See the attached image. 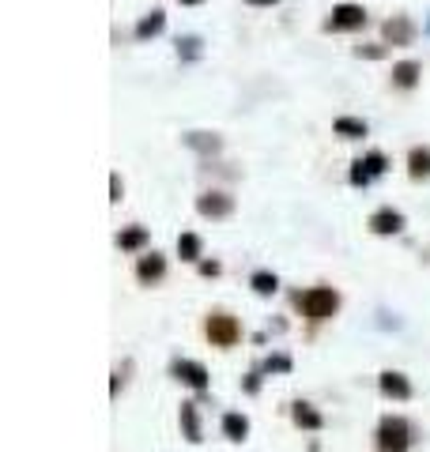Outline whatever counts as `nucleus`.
Segmentation results:
<instances>
[{
    "label": "nucleus",
    "mask_w": 430,
    "mask_h": 452,
    "mask_svg": "<svg viewBox=\"0 0 430 452\" xmlns=\"http://www.w3.org/2000/svg\"><path fill=\"white\" fill-rule=\"evenodd\" d=\"M299 305H302V313L310 317V321H328V317L340 310V294L333 291V286H313V291L299 294Z\"/></svg>",
    "instance_id": "f257e3e1"
},
{
    "label": "nucleus",
    "mask_w": 430,
    "mask_h": 452,
    "mask_svg": "<svg viewBox=\"0 0 430 452\" xmlns=\"http://www.w3.org/2000/svg\"><path fill=\"white\" fill-rule=\"evenodd\" d=\"M407 422L404 418H381V426H378V452H407Z\"/></svg>",
    "instance_id": "f03ea898"
},
{
    "label": "nucleus",
    "mask_w": 430,
    "mask_h": 452,
    "mask_svg": "<svg viewBox=\"0 0 430 452\" xmlns=\"http://www.w3.org/2000/svg\"><path fill=\"white\" fill-rule=\"evenodd\" d=\"M359 27H366V12L359 4H336L325 23V30H359Z\"/></svg>",
    "instance_id": "7ed1b4c3"
},
{
    "label": "nucleus",
    "mask_w": 430,
    "mask_h": 452,
    "mask_svg": "<svg viewBox=\"0 0 430 452\" xmlns=\"http://www.w3.org/2000/svg\"><path fill=\"white\" fill-rule=\"evenodd\" d=\"M208 339H212L215 347H234L238 343V321L227 313H215L212 321H208Z\"/></svg>",
    "instance_id": "20e7f679"
},
{
    "label": "nucleus",
    "mask_w": 430,
    "mask_h": 452,
    "mask_svg": "<svg viewBox=\"0 0 430 452\" xmlns=\"http://www.w3.org/2000/svg\"><path fill=\"white\" fill-rule=\"evenodd\" d=\"M385 173V155L381 151H370L366 159H359L355 166H351V185H370L374 178H381Z\"/></svg>",
    "instance_id": "39448f33"
},
{
    "label": "nucleus",
    "mask_w": 430,
    "mask_h": 452,
    "mask_svg": "<svg viewBox=\"0 0 430 452\" xmlns=\"http://www.w3.org/2000/svg\"><path fill=\"white\" fill-rule=\"evenodd\" d=\"M170 369H174V377L185 381L189 389H196V392H204V389H208V369L201 366V362H193V358H178Z\"/></svg>",
    "instance_id": "423d86ee"
},
{
    "label": "nucleus",
    "mask_w": 430,
    "mask_h": 452,
    "mask_svg": "<svg viewBox=\"0 0 430 452\" xmlns=\"http://www.w3.org/2000/svg\"><path fill=\"white\" fill-rule=\"evenodd\" d=\"M381 35H385V42H389V46H412L415 27H412V19H407V16H393V19H385Z\"/></svg>",
    "instance_id": "0eeeda50"
},
{
    "label": "nucleus",
    "mask_w": 430,
    "mask_h": 452,
    "mask_svg": "<svg viewBox=\"0 0 430 452\" xmlns=\"http://www.w3.org/2000/svg\"><path fill=\"white\" fill-rule=\"evenodd\" d=\"M196 212H201L204 219H227L230 212H234V200H230L227 193H204L201 200H196Z\"/></svg>",
    "instance_id": "6e6552de"
},
{
    "label": "nucleus",
    "mask_w": 430,
    "mask_h": 452,
    "mask_svg": "<svg viewBox=\"0 0 430 452\" xmlns=\"http://www.w3.org/2000/svg\"><path fill=\"white\" fill-rule=\"evenodd\" d=\"M370 230H374V234H381V238L400 234V230H404V215L396 212V207H381V212L370 215Z\"/></svg>",
    "instance_id": "1a4fd4ad"
},
{
    "label": "nucleus",
    "mask_w": 430,
    "mask_h": 452,
    "mask_svg": "<svg viewBox=\"0 0 430 452\" xmlns=\"http://www.w3.org/2000/svg\"><path fill=\"white\" fill-rule=\"evenodd\" d=\"M378 384H381L385 396H393V400H407V396H412V384H407V377L396 373V369H385L378 377Z\"/></svg>",
    "instance_id": "9d476101"
},
{
    "label": "nucleus",
    "mask_w": 430,
    "mask_h": 452,
    "mask_svg": "<svg viewBox=\"0 0 430 452\" xmlns=\"http://www.w3.org/2000/svg\"><path fill=\"white\" fill-rule=\"evenodd\" d=\"M162 271H167V260H162L159 252H151V257H140V264H136L140 283H155V279H162Z\"/></svg>",
    "instance_id": "9b49d317"
},
{
    "label": "nucleus",
    "mask_w": 430,
    "mask_h": 452,
    "mask_svg": "<svg viewBox=\"0 0 430 452\" xmlns=\"http://www.w3.org/2000/svg\"><path fill=\"white\" fill-rule=\"evenodd\" d=\"M185 143H189L193 151H201V155H215V151L223 147V140H219L215 132H189Z\"/></svg>",
    "instance_id": "f8f14e48"
},
{
    "label": "nucleus",
    "mask_w": 430,
    "mask_h": 452,
    "mask_svg": "<svg viewBox=\"0 0 430 452\" xmlns=\"http://www.w3.org/2000/svg\"><path fill=\"white\" fill-rule=\"evenodd\" d=\"M407 173H412L415 181L430 178V147H415L412 155H407Z\"/></svg>",
    "instance_id": "ddd939ff"
},
{
    "label": "nucleus",
    "mask_w": 430,
    "mask_h": 452,
    "mask_svg": "<svg viewBox=\"0 0 430 452\" xmlns=\"http://www.w3.org/2000/svg\"><path fill=\"white\" fill-rule=\"evenodd\" d=\"M181 429H185V441L201 445V418H196V403H181Z\"/></svg>",
    "instance_id": "4468645a"
},
{
    "label": "nucleus",
    "mask_w": 430,
    "mask_h": 452,
    "mask_svg": "<svg viewBox=\"0 0 430 452\" xmlns=\"http://www.w3.org/2000/svg\"><path fill=\"white\" fill-rule=\"evenodd\" d=\"M162 27H167V16H162V12H151V16H143L140 23H136V38L148 42V38H155Z\"/></svg>",
    "instance_id": "2eb2a0df"
},
{
    "label": "nucleus",
    "mask_w": 430,
    "mask_h": 452,
    "mask_svg": "<svg viewBox=\"0 0 430 452\" xmlns=\"http://www.w3.org/2000/svg\"><path fill=\"white\" fill-rule=\"evenodd\" d=\"M223 434H227L230 441H246L249 418H246V415H223Z\"/></svg>",
    "instance_id": "dca6fc26"
},
{
    "label": "nucleus",
    "mask_w": 430,
    "mask_h": 452,
    "mask_svg": "<svg viewBox=\"0 0 430 452\" xmlns=\"http://www.w3.org/2000/svg\"><path fill=\"white\" fill-rule=\"evenodd\" d=\"M393 83H396V87H415V83H419V64H415V61H400V64L393 68Z\"/></svg>",
    "instance_id": "f3484780"
},
{
    "label": "nucleus",
    "mask_w": 430,
    "mask_h": 452,
    "mask_svg": "<svg viewBox=\"0 0 430 452\" xmlns=\"http://www.w3.org/2000/svg\"><path fill=\"white\" fill-rule=\"evenodd\" d=\"M117 245L121 249H143V245H148V230H143V226H129V230H121V234H117Z\"/></svg>",
    "instance_id": "a211bd4d"
},
{
    "label": "nucleus",
    "mask_w": 430,
    "mask_h": 452,
    "mask_svg": "<svg viewBox=\"0 0 430 452\" xmlns=\"http://www.w3.org/2000/svg\"><path fill=\"white\" fill-rule=\"evenodd\" d=\"M294 422H299L302 429H321V422H325V418L317 415L310 403H294Z\"/></svg>",
    "instance_id": "6ab92c4d"
},
{
    "label": "nucleus",
    "mask_w": 430,
    "mask_h": 452,
    "mask_svg": "<svg viewBox=\"0 0 430 452\" xmlns=\"http://www.w3.org/2000/svg\"><path fill=\"white\" fill-rule=\"evenodd\" d=\"M336 132L344 140H359L366 136V121H355V117H336Z\"/></svg>",
    "instance_id": "aec40b11"
},
{
    "label": "nucleus",
    "mask_w": 430,
    "mask_h": 452,
    "mask_svg": "<svg viewBox=\"0 0 430 452\" xmlns=\"http://www.w3.org/2000/svg\"><path fill=\"white\" fill-rule=\"evenodd\" d=\"M253 291H257L261 298H268V294L280 291V279H275L272 271H257V275H253Z\"/></svg>",
    "instance_id": "412c9836"
},
{
    "label": "nucleus",
    "mask_w": 430,
    "mask_h": 452,
    "mask_svg": "<svg viewBox=\"0 0 430 452\" xmlns=\"http://www.w3.org/2000/svg\"><path fill=\"white\" fill-rule=\"evenodd\" d=\"M178 252H181V260H201V238H196V234H181L178 238Z\"/></svg>",
    "instance_id": "4be33fe9"
},
{
    "label": "nucleus",
    "mask_w": 430,
    "mask_h": 452,
    "mask_svg": "<svg viewBox=\"0 0 430 452\" xmlns=\"http://www.w3.org/2000/svg\"><path fill=\"white\" fill-rule=\"evenodd\" d=\"M178 57H185V61L201 57V38H196V35H185V38H178Z\"/></svg>",
    "instance_id": "5701e85b"
},
{
    "label": "nucleus",
    "mask_w": 430,
    "mask_h": 452,
    "mask_svg": "<svg viewBox=\"0 0 430 452\" xmlns=\"http://www.w3.org/2000/svg\"><path fill=\"white\" fill-rule=\"evenodd\" d=\"M264 369H275V373H287V369H291V358H287V355H272L268 362H264Z\"/></svg>",
    "instance_id": "b1692460"
},
{
    "label": "nucleus",
    "mask_w": 430,
    "mask_h": 452,
    "mask_svg": "<svg viewBox=\"0 0 430 452\" xmlns=\"http://www.w3.org/2000/svg\"><path fill=\"white\" fill-rule=\"evenodd\" d=\"M355 53H359V57H366V61H381L385 57V46H359Z\"/></svg>",
    "instance_id": "393cba45"
},
{
    "label": "nucleus",
    "mask_w": 430,
    "mask_h": 452,
    "mask_svg": "<svg viewBox=\"0 0 430 452\" xmlns=\"http://www.w3.org/2000/svg\"><path fill=\"white\" fill-rule=\"evenodd\" d=\"M109 200H121V178H117V173H109Z\"/></svg>",
    "instance_id": "a878e982"
},
{
    "label": "nucleus",
    "mask_w": 430,
    "mask_h": 452,
    "mask_svg": "<svg viewBox=\"0 0 430 452\" xmlns=\"http://www.w3.org/2000/svg\"><path fill=\"white\" fill-rule=\"evenodd\" d=\"M201 275H208V279H212V275H219V260H204V264H201Z\"/></svg>",
    "instance_id": "bb28decb"
},
{
    "label": "nucleus",
    "mask_w": 430,
    "mask_h": 452,
    "mask_svg": "<svg viewBox=\"0 0 430 452\" xmlns=\"http://www.w3.org/2000/svg\"><path fill=\"white\" fill-rule=\"evenodd\" d=\"M261 389V377H257V373H249V381H246V392H257Z\"/></svg>",
    "instance_id": "cd10ccee"
},
{
    "label": "nucleus",
    "mask_w": 430,
    "mask_h": 452,
    "mask_svg": "<svg viewBox=\"0 0 430 452\" xmlns=\"http://www.w3.org/2000/svg\"><path fill=\"white\" fill-rule=\"evenodd\" d=\"M253 8H268V4H275V0H249Z\"/></svg>",
    "instance_id": "c85d7f7f"
},
{
    "label": "nucleus",
    "mask_w": 430,
    "mask_h": 452,
    "mask_svg": "<svg viewBox=\"0 0 430 452\" xmlns=\"http://www.w3.org/2000/svg\"><path fill=\"white\" fill-rule=\"evenodd\" d=\"M178 4H189L193 8V4H204V0H178Z\"/></svg>",
    "instance_id": "c756f323"
}]
</instances>
